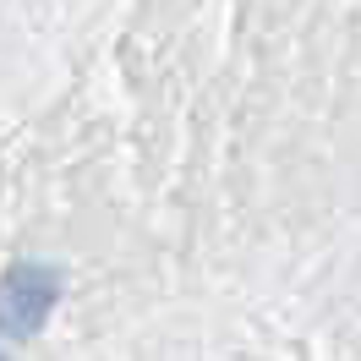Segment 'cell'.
Masks as SVG:
<instances>
[{
  "label": "cell",
  "instance_id": "cell-1",
  "mask_svg": "<svg viewBox=\"0 0 361 361\" xmlns=\"http://www.w3.org/2000/svg\"><path fill=\"white\" fill-rule=\"evenodd\" d=\"M55 295H61V274L49 263H17L0 279V334H11V339L33 334L55 312Z\"/></svg>",
  "mask_w": 361,
  "mask_h": 361
}]
</instances>
